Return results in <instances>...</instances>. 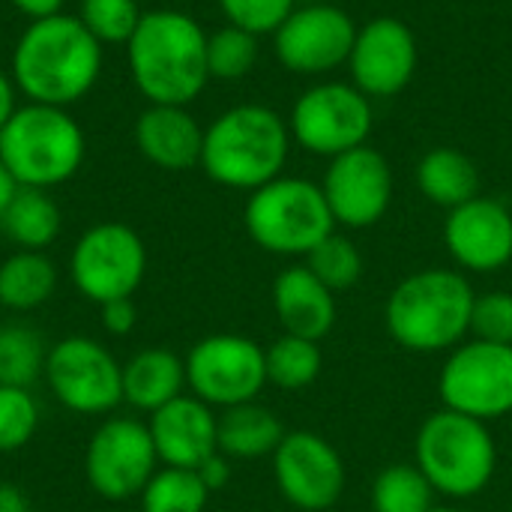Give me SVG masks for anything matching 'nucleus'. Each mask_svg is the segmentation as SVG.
Here are the masks:
<instances>
[{
	"instance_id": "2eb2a0df",
	"label": "nucleus",
	"mask_w": 512,
	"mask_h": 512,
	"mask_svg": "<svg viewBox=\"0 0 512 512\" xmlns=\"http://www.w3.org/2000/svg\"><path fill=\"white\" fill-rule=\"evenodd\" d=\"M321 192L336 225L372 228L384 219L393 201V168L372 144L354 147L330 159Z\"/></svg>"
},
{
	"instance_id": "393cba45",
	"label": "nucleus",
	"mask_w": 512,
	"mask_h": 512,
	"mask_svg": "<svg viewBox=\"0 0 512 512\" xmlns=\"http://www.w3.org/2000/svg\"><path fill=\"white\" fill-rule=\"evenodd\" d=\"M63 228V216L48 189L18 186L6 210L0 213V234L27 252H45Z\"/></svg>"
},
{
	"instance_id": "39448f33",
	"label": "nucleus",
	"mask_w": 512,
	"mask_h": 512,
	"mask_svg": "<svg viewBox=\"0 0 512 512\" xmlns=\"http://www.w3.org/2000/svg\"><path fill=\"white\" fill-rule=\"evenodd\" d=\"M84 153V129L66 108L24 102L0 129V162L18 186L54 189L81 171Z\"/></svg>"
},
{
	"instance_id": "7c9ffc66",
	"label": "nucleus",
	"mask_w": 512,
	"mask_h": 512,
	"mask_svg": "<svg viewBox=\"0 0 512 512\" xmlns=\"http://www.w3.org/2000/svg\"><path fill=\"white\" fill-rule=\"evenodd\" d=\"M258 39L261 36H255L243 27H234V24H225V27L207 33V72H210V78H216V81L246 78L255 69L258 54H261Z\"/></svg>"
},
{
	"instance_id": "423d86ee",
	"label": "nucleus",
	"mask_w": 512,
	"mask_h": 512,
	"mask_svg": "<svg viewBox=\"0 0 512 512\" xmlns=\"http://www.w3.org/2000/svg\"><path fill=\"white\" fill-rule=\"evenodd\" d=\"M414 453L417 468L426 474L432 489L459 501L486 492L498 468V450L489 423L450 408L423 420Z\"/></svg>"
},
{
	"instance_id": "4be33fe9",
	"label": "nucleus",
	"mask_w": 512,
	"mask_h": 512,
	"mask_svg": "<svg viewBox=\"0 0 512 512\" xmlns=\"http://www.w3.org/2000/svg\"><path fill=\"white\" fill-rule=\"evenodd\" d=\"M186 390V360L165 348H144L123 363V402L135 411H159Z\"/></svg>"
},
{
	"instance_id": "20e7f679",
	"label": "nucleus",
	"mask_w": 512,
	"mask_h": 512,
	"mask_svg": "<svg viewBox=\"0 0 512 512\" xmlns=\"http://www.w3.org/2000/svg\"><path fill=\"white\" fill-rule=\"evenodd\" d=\"M471 282L444 267H429L402 279L387 306L384 324L396 345L414 354L453 351L471 333Z\"/></svg>"
},
{
	"instance_id": "f3484780",
	"label": "nucleus",
	"mask_w": 512,
	"mask_h": 512,
	"mask_svg": "<svg viewBox=\"0 0 512 512\" xmlns=\"http://www.w3.org/2000/svg\"><path fill=\"white\" fill-rule=\"evenodd\" d=\"M273 477L282 498L306 512L333 507L345 492V462L339 450L315 432H285L273 453Z\"/></svg>"
},
{
	"instance_id": "1a4fd4ad",
	"label": "nucleus",
	"mask_w": 512,
	"mask_h": 512,
	"mask_svg": "<svg viewBox=\"0 0 512 512\" xmlns=\"http://www.w3.org/2000/svg\"><path fill=\"white\" fill-rule=\"evenodd\" d=\"M147 273V246L141 234L123 222H99L87 228L69 255L75 291L102 306L132 297Z\"/></svg>"
},
{
	"instance_id": "79ce46f5",
	"label": "nucleus",
	"mask_w": 512,
	"mask_h": 512,
	"mask_svg": "<svg viewBox=\"0 0 512 512\" xmlns=\"http://www.w3.org/2000/svg\"><path fill=\"white\" fill-rule=\"evenodd\" d=\"M15 192H18V183H15V177L9 174V168L0 162V213L6 210V204L12 201Z\"/></svg>"
},
{
	"instance_id": "a19ab883",
	"label": "nucleus",
	"mask_w": 512,
	"mask_h": 512,
	"mask_svg": "<svg viewBox=\"0 0 512 512\" xmlns=\"http://www.w3.org/2000/svg\"><path fill=\"white\" fill-rule=\"evenodd\" d=\"M0 512H30V501L18 486L0 483Z\"/></svg>"
},
{
	"instance_id": "c756f323",
	"label": "nucleus",
	"mask_w": 512,
	"mask_h": 512,
	"mask_svg": "<svg viewBox=\"0 0 512 512\" xmlns=\"http://www.w3.org/2000/svg\"><path fill=\"white\" fill-rule=\"evenodd\" d=\"M435 489L417 465H390L372 483L375 512H432Z\"/></svg>"
},
{
	"instance_id": "ea45409f",
	"label": "nucleus",
	"mask_w": 512,
	"mask_h": 512,
	"mask_svg": "<svg viewBox=\"0 0 512 512\" xmlns=\"http://www.w3.org/2000/svg\"><path fill=\"white\" fill-rule=\"evenodd\" d=\"M15 108H18V87L12 81V75L0 69V129L15 114Z\"/></svg>"
},
{
	"instance_id": "9b49d317",
	"label": "nucleus",
	"mask_w": 512,
	"mask_h": 512,
	"mask_svg": "<svg viewBox=\"0 0 512 512\" xmlns=\"http://www.w3.org/2000/svg\"><path fill=\"white\" fill-rule=\"evenodd\" d=\"M186 387L210 408L255 402L267 387L264 348L237 333H213L186 354Z\"/></svg>"
},
{
	"instance_id": "aec40b11",
	"label": "nucleus",
	"mask_w": 512,
	"mask_h": 512,
	"mask_svg": "<svg viewBox=\"0 0 512 512\" xmlns=\"http://www.w3.org/2000/svg\"><path fill=\"white\" fill-rule=\"evenodd\" d=\"M135 147L162 171H189L201 165L204 126L186 105H147L135 120Z\"/></svg>"
},
{
	"instance_id": "6ab92c4d",
	"label": "nucleus",
	"mask_w": 512,
	"mask_h": 512,
	"mask_svg": "<svg viewBox=\"0 0 512 512\" xmlns=\"http://www.w3.org/2000/svg\"><path fill=\"white\" fill-rule=\"evenodd\" d=\"M216 426L219 417L213 414V408L192 393H183L174 402L162 405L150 414L147 423L159 462L189 471H198L213 453H219Z\"/></svg>"
},
{
	"instance_id": "4468645a",
	"label": "nucleus",
	"mask_w": 512,
	"mask_h": 512,
	"mask_svg": "<svg viewBox=\"0 0 512 512\" xmlns=\"http://www.w3.org/2000/svg\"><path fill=\"white\" fill-rule=\"evenodd\" d=\"M357 39L354 18L327 0L297 6L273 33L276 60L294 75H327L348 63Z\"/></svg>"
},
{
	"instance_id": "9d476101",
	"label": "nucleus",
	"mask_w": 512,
	"mask_h": 512,
	"mask_svg": "<svg viewBox=\"0 0 512 512\" xmlns=\"http://www.w3.org/2000/svg\"><path fill=\"white\" fill-rule=\"evenodd\" d=\"M51 396L75 414H111L123 402V363L90 336H66L48 348L42 372Z\"/></svg>"
},
{
	"instance_id": "c9c22d12",
	"label": "nucleus",
	"mask_w": 512,
	"mask_h": 512,
	"mask_svg": "<svg viewBox=\"0 0 512 512\" xmlns=\"http://www.w3.org/2000/svg\"><path fill=\"white\" fill-rule=\"evenodd\" d=\"M471 336L492 342V345H510L512 348V294L510 291H486L474 297L471 309Z\"/></svg>"
},
{
	"instance_id": "7ed1b4c3",
	"label": "nucleus",
	"mask_w": 512,
	"mask_h": 512,
	"mask_svg": "<svg viewBox=\"0 0 512 512\" xmlns=\"http://www.w3.org/2000/svg\"><path fill=\"white\" fill-rule=\"evenodd\" d=\"M291 150L288 120L258 102H243L222 111L204 129L201 168L204 174L240 192H255L282 177Z\"/></svg>"
},
{
	"instance_id": "bb28decb",
	"label": "nucleus",
	"mask_w": 512,
	"mask_h": 512,
	"mask_svg": "<svg viewBox=\"0 0 512 512\" xmlns=\"http://www.w3.org/2000/svg\"><path fill=\"white\" fill-rule=\"evenodd\" d=\"M264 366L267 384H276L279 390H303L321 375L324 357L318 342L282 333L270 348H264Z\"/></svg>"
},
{
	"instance_id": "473e14b6",
	"label": "nucleus",
	"mask_w": 512,
	"mask_h": 512,
	"mask_svg": "<svg viewBox=\"0 0 512 512\" xmlns=\"http://www.w3.org/2000/svg\"><path fill=\"white\" fill-rule=\"evenodd\" d=\"M138 0H81L78 21L90 30V36L105 45H126L141 21Z\"/></svg>"
},
{
	"instance_id": "2f4dec72",
	"label": "nucleus",
	"mask_w": 512,
	"mask_h": 512,
	"mask_svg": "<svg viewBox=\"0 0 512 512\" xmlns=\"http://www.w3.org/2000/svg\"><path fill=\"white\" fill-rule=\"evenodd\" d=\"M306 267L315 273V279H321L336 294V291H348L360 282L363 255L354 240L333 231L306 255Z\"/></svg>"
},
{
	"instance_id": "72a5a7b5",
	"label": "nucleus",
	"mask_w": 512,
	"mask_h": 512,
	"mask_svg": "<svg viewBox=\"0 0 512 512\" xmlns=\"http://www.w3.org/2000/svg\"><path fill=\"white\" fill-rule=\"evenodd\" d=\"M39 429V402L27 387H0V453H15Z\"/></svg>"
},
{
	"instance_id": "a211bd4d",
	"label": "nucleus",
	"mask_w": 512,
	"mask_h": 512,
	"mask_svg": "<svg viewBox=\"0 0 512 512\" xmlns=\"http://www.w3.org/2000/svg\"><path fill=\"white\" fill-rule=\"evenodd\" d=\"M444 243L462 270L495 273L512 261V210L498 198L477 195L447 213Z\"/></svg>"
},
{
	"instance_id": "f257e3e1",
	"label": "nucleus",
	"mask_w": 512,
	"mask_h": 512,
	"mask_svg": "<svg viewBox=\"0 0 512 512\" xmlns=\"http://www.w3.org/2000/svg\"><path fill=\"white\" fill-rule=\"evenodd\" d=\"M9 75L27 102L69 108L81 102L102 75V45L78 15L30 21L9 60Z\"/></svg>"
},
{
	"instance_id": "cd10ccee",
	"label": "nucleus",
	"mask_w": 512,
	"mask_h": 512,
	"mask_svg": "<svg viewBox=\"0 0 512 512\" xmlns=\"http://www.w3.org/2000/svg\"><path fill=\"white\" fill-rule=\"evenodd\" d=\"M45 339L27 324L0 327V387H33L45 372Z\"/></svg>"
},
{
	"instance_id": "0eeeda50",
	"label": "nucleus",
	"mask_w": 512,
	"mask_h": 512,
	"mask_svg": "<svg viewBox=\"0 0 512 512\" xmlns=\"http://www.w3.org/2000/svg\"><path fill=\"white\" fill-rule=\"evenodd\" d=\"M243 225L255 246L285 258H306L336 231L321 183L285 174L249 192Z\"/></svg>"
},
{
	"instance_id": "c03bdc74",
	"label": "nucleus",
	"mask_w": 512,
	"mask_h": 512,
	"mask_svg": "<svg viewBox=\"0 0 512 512\" xmlns=\"http://www.w3.org/2000/svg\"><path fill=\"white\" fill-rule=\"evenodd\" d=\"M138 3H153V0H138Z\"/></svg>"
},
{
	"instance_id": "b1692460",
	"label": "nucleus",
	"mask_w": 512,
	"mask_h": 512,
	"mask_svg": "<svg viewBox=\"0 0 512 512\" xmlns=\"http://www.w3.org/2000/svg\"><path fill=\"white\" fill-rule=\"evenodd\" d=\"M282 438H285L282 420L258 402L234 405L219 414L216 441H219V453L228 459L273 456Z\"/></svg>"
},
{
	"instance_id": "f704fd0d",
	"label": "nucleus",
	"mask_w": 512,
	"mask_h": 512,
	"mask_svg": "<svg viewBox=\"0 0 512 512\" xmlns=\"http://www.w3.org/2000/svg\"><path fill=\"white\" fill-rule=\"evenodd\" d=\"M219 9L228 24L243 27L255 36H273L297 9V0H219Z\"/></svg>"
},
{
	"instance_id": "e433bc0d",
	"label": "nucleus",
	"mask_w": 512,
	"mask_h": 512,
	"mask_svg": "<svg viewBox=\"0 0 512 512\" xmlns=\"http://www.w3.org/2000/svg\"><path fill=\"white\" fill-rule=\"evenodd\" d=\"M99 315H102V327L111 336H129L135 330V321H138V309H135V300L132 297L102 303L99 306Z\"/></svg>"
},
{
	"instance_id": "4c0bfd02",
	"label": "nucleus",
	"mask_w": 512,
	"mask_h": 512,
	"mask_svg": "<svg viewBox=\"0 0 512 512\" xmlns=\"http://www.w3.org/2000/svg\"><path fill=\"white\" fill-rule=\"evenodd\" d=\"M198 477L204 480V486L210 489V495L219 492V489H225L228 480H231V459L222 456V453H213V456L198 468Z\"/></svg>"
},
{
	"instance_id": "dca6fc26",
	"label": "nucleus",
	"mask_w": 512,
	"mask_h": 512,
	"mask_svg": "<svg viewBox=\"0 0 512 512\" xmlns=\"http://www.w3.org/2000/svg\"><path fill=\"white\" fill-rule=\"evenodd\" d=\"M420 63L414 30L393 15H378L357 27V39L348 57L351 84L369 99H390L402 93Z\"/></svg>"
},
{
	"instance_id": "c85d7f7f",
	"label": "nucleus",
	"mask_w": 512,
	"mask_h": 512,
	"mask_svg": "<svg viewBox=\"0 0 512 512\" xmlns=\"http://www.w3.org/2000/svg\"><path fill=\"white\" fill-rule=\"evenodd\" d=\"M138 498L141 512H204L210 489L204 486L198 471L162 465Z\"/></svg>"
},
{
	"instance_id": "ddd939ff",
	"label": "nucleus",
	"mask_w": 512,
	"mask_h": 512,
	"mask_svg": "<svg viewBox=\"0 0 512 512\" xmlns=\"http://www.w3.org/2000/svg\"><path fill=\"white\" fill-rule=\"evenodd\" d=\"M159 465L147 423L132 417L105 420L84 450V477L105 501L138 498Z\"/></svg>"
},
{
	"instance_id": "f8f14e48",
	"label": "nucleus",
	"mask_w": 512,
	"mask_h": 512,
	"mask_svg": "<svg viewBox=\"0 0 512 512\" xmlns=\"http://www.w3.org/2000/svg\"><path fill=\"white\" fill-rule=\"evenodd\" d=\"M438 390L444 408L492 423L512 411V348L483 339L462 342L450 351Z\"/></svg>"
},
{
	"instance_id": "412c9836",
	"label": "nucleus",
	"mask_w": 512,
	"mask_h": 512,
	"mask_svg": "<svg viewBox=\"0 0 512 512\" xmlns=\"http://www.w3.org/2000/svg\"><path fill=\"white\" fill-rule=\"evenodd\" d=\"M273 309L285 333L312 342H321L336 324V297L306 264H294L276 276Z\"/></svg>"
},
{
	"instance_id": "5701e85b",
	"label": "nucleus",
	"mask_w": 512,
	"mask_h": 512,
	"mask_svg": "<svg viewBox=\"0 0 512 512\" xmlns=\"http://www.w3.org/2000/svg\"><path fill=\"white\" fill-rule=\"evenodd\" d=\"M417 186L426 201L450 213L480 195V168L456 147H432L417 162Z\"/></svg>"
},
{
	"instance_id": "37998d69",
	"label": "nucleus",
	"mask_w": 512,
	"mask_h": 512,
	"mask_svg": "<svg viewBox=\"0 0 512 512\" xmlns=\"http://www.w3.org/2000/svg\"><path fill=\"white\" fill-rule=\"evenodd\" d=\"M432 512H465V510H456V507H435Z\"/></svg>"
},
{
	"instance_id": "6e6552de",
	"label": "nucleus",
	"mask_w": 512,
	"mask_h": 512,
	"mask_svg": "<svg viewBox=\"0 0 512 512\" xmlns=\"http://www.w3.org/2000/svg\"><path fill=\"white\" fill-rule=\"evenodd\" d=\"M375 126L372 99L351 81H321L303 90L288 114L291 141L306 153L336 159L369 144Z\"/></svg>"
},
{
	"instance_id": "f03ea898",
	"label": "nucleus",
	"mask_w": 512,
	"mask_h": 512,
	"mask_svg": "<svg viewBox=\"0 0 512 512\" xmlns=\"http://www.w3.org/2000/svg\"><path fill=\"white\" fill-rule=\"evenodd\" d=\"M132 84L150 105H189L207 81V33L180 9H150L126 42Z\"/></svg>"
},
{
	"instance_id": "a878e982",
	"label": "nucleus",
	"mask_w": 512,
	"mask_h": 512,
	"mask_svg": "<svg viewBox=\"0 0 512 512\" xmlns=\"http://www.w3.org/2000/svg\"><path fill=\"white\" fill-rule=\"evenodd\" d=\"M57 291V267L45 252L15 249L0 261V306L9 312H33Z\"/></svg>"
},
{
	"instance_id": "58836bf2",
	"label": "nucleus",
	"mask_w": 512,
	"mask_h": 512,
	"mask_svg": "<svg viewBox=\"0 0 512 512\" xmlns=\"http://www.w3.org/2000/svg\"><path fill=\"white\" fill-rule=\"evenodd\" d=\"M63 3H66V0H9V6L18 9L21 15H27L30 21L60 15V12H63Z\"/></svg>"
}]
</instances>
